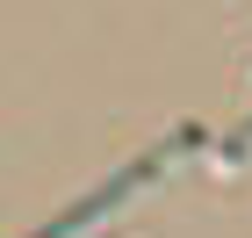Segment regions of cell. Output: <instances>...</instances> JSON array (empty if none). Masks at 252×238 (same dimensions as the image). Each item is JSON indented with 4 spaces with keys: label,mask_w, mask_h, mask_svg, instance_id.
<instances>
[{
    "label": "cell",
    "mask_w": 252,
    "mask_h": 238,
    "mask_svg": "<svg viewBox=\"0 0 252 238\" xmlns=\"http://www.w3.org/2000/svg\"><path fill=\"white\" fill-rule=\"evenodd\" d=\"M166 159H173V152H152V159H137L130 173H116V180H108V188H94V195H87V202H72V209H65L58 224H43L36 238H72V231H87V224H94L101 209H116V202H130L137 188H144V180H152L158 166H166Z\"/></svg>",
    "instance_id": "6da1fadb"
},
{
    "label": "cell",
    "mask_w": 252,
    "mask_h": 238,
    "mask_svg": "<svg viewBox=\"0 0 252 238\" xmlns=\"http://www.w3.org/2000/svg\"><path fill=\"white\" fill-rule=\"evenodd\" d=\"M245 152H252V123H245V130H238L231 144H223V159H245Z\"/></svg>",
    "instance_id": "7a4b0ae2"
}]
</instances>
